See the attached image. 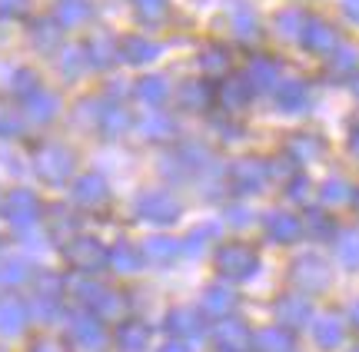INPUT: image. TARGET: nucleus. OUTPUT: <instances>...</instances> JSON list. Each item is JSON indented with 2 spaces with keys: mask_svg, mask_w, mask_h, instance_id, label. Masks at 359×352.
<instances>
[{
  "mask_svg": "<svg viewBox=\"0 0 359 352\" xmlns=\"http://www.w3.org/2000/svg\"><path fill=\"white\" fill-rule=\"evenodd\" d=\"M34 170L40 180L47 183H64L74 173V153L64 143H43L34 153Z\"/></svg>",
  "mask_w": 359,
  "mask_h": 352,
  "instance_id": "obj_1",
  "label": "nucleus"
},
{
  "mask_svg": "<svg viewBox=\"0 0 359 352\" xmlns=\"http://www.w3.org/2000/svg\"><path fill=\"white\" fill-rule=\"evenodd\" d=\"M217 266H219V273L226 276V279L243 283V279H250V276L257 273L259 256L246 246V243H226V246L217 249Z\"/></svg>",
  "mask_w": 359,
  "mask_h": 352,
  "instance_id": "obj_2",
  "label": "nucleus"
},
{
  "mask_svg": "<svg viewBox=\"0 0 359 352\" xmlns=\"http://www.w3.org/2000/svg\"><path fill=\"white\" fill-rule=\"evenodd\" d=\"M0 213H4V220L17 226V230H30L34 223L40 220V199L37 193H30V190H11V193L4 196V203H0Z\"/></svg>",
  "mask_w": 359,
  "mask_h": 352,
  "instance_id": "obj_3",
  "label": "nucleus"
},
{
  "mask_svg": "<svg viewBox=\"0 0 359 352\" xmlns=\"http://www.w3.org/2000/svg\"><path fill=\"white\" fill-rule=\"evenodd\" d=\"M64 256L70 266H77L83 273H97L103 266H110V249H103L93 236H74L64 246Z\"/></svg>",
  "mask_w": 359,
  "mask_h": 352,
  "instance_id": "obj_4",
  "label": "nucleus"
},
{
  "mask_svg": "<svg viewBox=\"0 0 359 352\" xmlns=\"http://www.w3.org/2000/svg\"><path fill=\"white\" fill-rule=\"evenodd\" d=\"M137 213H140V220L147 223H156V226H167L180 216V203L167 190H150V193H143L137 199Z\"/></svg>",
  "mask_w": 359,
  "mask_h": 352,
  "instance_id": "obj_5",
  "label": "nucleus"
},
{
  "mask_svg": "<svg viewBox=\"0 0 359 352\" xmlns=\"http://www.w3.org/2000/svg\"><path fill=\"white\" fill-rule=\"evenodd\" d=\"M293 283L299 293H320L330 283V266L320 260V256H299L293 262Z\"/></svg>",
  "mask_w": 359,
  "mask_h": 352,
  "instance_id": "obj_6",
  "label": "nucleus"
},
{
  "mask_svg": "<svg viewBox=\"0 0 359 352\" xmlns=\"http://www.w3.org/2000/svg\"><path fill=\"white\" fill-rule=\"evenodd\" d=\"M230 183L236 193H259L269 183V167L263 160H236L230 170Z\"/></svg>",
  "mask_w": 359,
  "mask_h": 352,
  "instance_id": "obj_7",
  "label": "nucleus"
},
{
  "mask_svg": "<svg viewBox=\"0 0 359 352\" xmlns=\"http://www.w3.org/2000/svg\"><path fill=\"white\" fill-rule=\"evenodd\" d=\"M273 313H276V319H280L283 329H299L313 319V306H309L306 293H286V296L276 300Z\"/></svg>",
  "mask_w": 359,
  "mask_h": 352,
  "instance_id": "obj_8",
  "label": "nucleus"
},
{
  "mask_svg": "<svg viewBox=\"0 0 359 352\" xmlns=\"http://www.w3.org/2000/svg\"><path fill=\"white\" fill-rule=\"evenodd\" d=\"M70 342L83 352H100L107 346V332H103L100 319H93V316H74V323H70Z\"/></svg>",
  "mask_w": 359,
  "mask_h": 352,
  "instance_id": "obj_9",
  "label": "nucleus"
},
{
  "mask_svg": "<svg viewBox=\"0 0 359 352\" xmlns=\"http://www.w3.org/2000/svg\"><path fill=\"white\" fill-rule=\"evenodd\" d=\"M60 313V279H53V276H43L40 279V289L34 302H30V316H37L40 323H53Z\"/></svg>",
  "mask_w": 359,
  "mask_h": 352,
  "instance_id": "obj_10",
  "label": "nucleus"
},
{
  "mask_svg": "<svg viewBox=\"0 0 359 352\" xmlns=\"http://www.w3.org/2000/svg\"><path fill=\"white\" fill-rule=\"evenodd\" d=\"M213 339L223 352H246L250 349V329L243 326V319H219V326L213 329Z\"/></svg>",
  "mask_w": 359,
  "mask_h": 352,
  "instance_id": "obj_11",
  "label": "nucleus"
},
{
  "mask_svg": "<svg viewBox=\"0 0 359 352\" xmlns=\"http://www.w3.org/2000/svg\"><path fill=\"white\" fill-rule=\"evenodd\" d=\"M107 180H103L100 173H83L77 183H74V203L83 209H93V206H103L107 203Z\"/></svg>",
  "mask_w": 359,
  "mask_h": 352,
  "instance_id": "obj_12",
  "label": "nucleus"
},
{
  "mask_svg": "<svg viewBox=\"0 0 359 352\" xmlns=\"http://www.w3.org/2000/svg\"><path fill=\"white\" fill-rule=\"evenodd\" d=\"M266 236L273 243H296L299 236H303V220L296 216V213H269L266 216Z\"/></svg>",
  "mask_w": 359,
  "mask_h": 352,
  "instance_id": "obj_13",
  "label": "nucleus"
},
{
  "mask_svg": "<svg viewBox=\"0 0 359 352\" xmlns=\"http://www.w3.org/2000/svg\"><path fill=\"white\" fill-rule=\"evenodd\" d=\"M156 57H160V43H154V40L137 37V34L120 40V60L123 64L143 66V64H150V60H156Z\"/></svg>",
  "mask_w": 359,
  "mask_h": 352,
  "instance_id": "obj_14",
  "label": "nucleus"
},
{
  "mask_svg": "<svg viewBox=\"0 0 359 352\" xmlns=\"http://www.w3.org/2000/svg\"><path fill=\"white\" fill-rule=\"evenodd\" d=\"M303 47H306L309 53H330L333 57L336 47H339V40H336V30L326 20H309L306 30H303Z\"/></svg>",
  "mask_w": 359,
  "mask_h": 352,
  "instance_id": "obj_15",
  "label": "nucleus"
},
{
  "mask_svg": "<svg viewBox=\"0 0 359 352\" xmlns=\"http://www.w3.org/2000/svg\"><path fill=\"white\" fill-rule=\"evenodd\" d=\"M246 80L253 90H276L283 80H280V64L269 60V57H253L250 66H246Z\"/></svg>",
  "mask_w": 359,
  "mask_h": 352,
  "instance_id": "obj_16",
  "label": "nucleus"
},
{
  "mask_svg": "<svg viewBox=\"0 0 359 352\" xmlns=\"http://www.w3.org/2000/svg\"><path fill=\"white\" fill-rule=\"evenodd\" d=\"M273 93H276V106L283 113H303L309 106V90L303 80H283Z\"/></svg>",
  "mask_w": 359,
  "mask_h": 352,
  "instance_id": "obj_17",
  "label": "nucleus"
},
{
  "mask_svg": "<svg viewBox=\"0 0 359 352\" xmlns=\"http://www.w3.org/2000/svg\"><path fill=\"white\" fill-rule=\"evenodd\" d=\"M24 113L30 123H50V120L60 113V100H57V93H50V90H37L24 100Z\"/></svg>",
  "mask_w": 359,
  "mask_h": 352,
  "instance_id": "obj_18",
  "label": "nucleus"
},
{
  "mask_svg": "<svg viewBox=\"0 0 359 352\" xmlns=\"http://www.w3.org/2000/svg\"><path fill=\"white\" fill-rule=\"evenodd\" d=\"M253 87H250V80L246 77H230V80H223L219 83V90H217V100L223 110H243L246 104H250V97H253Z\"/></svg>",
  "mask_w": 359,
  "mask_h": 352,
  "instance_id": "obj_19",
  "label": "nucleus"
},
{
  "mask_svg": "<svg viewBox=\"0 0 359 352\" xmlns=\"http://www.w3.org/2000/svg\"><path fill=\"white\" fill-rule=\"evenodd\" d=\"M60 30H64V27L57 24V17H37V20L30 24V43H34L40 53H57V47H60Z\"/></svg>",
  "mask_w": 359,
  "mask_h": 352,
  "instance_id": "obj_20",
  "label": "nucleus"
},
{
  "mask_svg": "<svg viewBox=\"0 0 359 352\" xmlns=\"http://www.w3.org/2000/svg\"><path fill=\"white\" fill-rule=\"evenodd\" d=\"M130 113H127V106H120V104H103L97 106V127L103 130V136H123V133L130 130Z\"/></svg>",
  "mask_w": 359,
  "mask_h": 352,
  "instance_id": "obj_21",
  "label": "nucleus"
},
{
  "mask_svg": "<svg viewBox=\"0 0 359 352\" xmlns=\"http://www.w3.org/2000/svg\"><path fill=\"white\" fill-rule=\"evenodd\" d=\"M27 319H30V309L20 300H13V296L0 300V336H17L27 326Z\"/></svg>",
  "mask_w": 359,
  "mask_h": 352,
  "instance_id": "obj_22",
  "label": "nucleus"
},
{
  "mask_svg": "<svg viewBox=\"0 0 359 352\" xmlns=\"http://www.w3.org/2000/svg\"><path fill=\"white\" fill-rule=\"evenodd\" d=\"M313 336H316V342H320L323 349H336V346H343V339H346V323L339 316L326 313L313 323Z\"/></svg>",
  "mask_w": 359,
  "mask_h": 352,
  "instance_id": "obj_23",
  "label": "nucleus"
},
{
  "mask_svg": "<svg viewBox=\"0 0 359 352\" xmlns=\"http://www.w3.org/2000/svg\"><path fill=\"white\" fill-rule=\"evenodd\" d=\"M226 10H230V24H233V30H236L240 40H253L259 34L257 13H253V7H250L246 0H230Z\"/></svg>",
  "mask_w": 359,
  "mask_h": 352,
  "instance_id": "obj_24",
  "label": "nucleus"
},
{
  "mask_svg": "<svg viewBox=\"0 0 359 352\" xmlns=\"http://www.w3.org/2000/svg\"><path fill=\"white\" fill-rule=\"evenodd\" d=\"M90 13H93L90 0H57V10H53V17H57V24L64 27V30H74V27L87 24Z\"/></svg>",
  "mask_w": 359,
  "mask_h": 352,
  "instance_id": "obj_25",
  "label": "nucleus"
},
{
  "mask_svg": "<svg viewBox=\"0 0 359 352\" xmlns=\"http://www.w3.org/2000/svg\"><path fill=\"white\" fill-rule=\"evenodd\" d=\"M150 342V329L143 326L140 319H123L116 329V346L123 352H143Z\"/></svg>",
  "mask_w": 359,
  "mask_h": 352,
  "instance_id": "obj_26",
  "label": "nucleus"
},
{
  "mask_svg": "<svg viewBox=\"0 0 359 352\" xmlns=\"http://www.w3.org/2000/svg\"><path fill=\"white\" fill-rule=\"evenodd\" d=\"M180 253H183V246H180L177 239H170V236H150L143 243V260L156 262V266H170Z\"/></svg>",
  "mask_w": 359,
  "mask_h": 352,
  "instance_id": "obj_27",
  "label": "nucleus"
},
{
  "mask_svg": "<svg viewBox=\"0 0 359 352\" xmlns=\"http://www.w3.org/2000/svg\"><path fill=\"white\" fill-rule=\"evenodd\" d=\"M233 309H236V293L230 286H210L203 293V313L217 316V319H226Z\"/></svg>",
  "mask_w": 359,
  "mask_h": 352,
  "instance_id": "obj_28",
  "label": "nucleus"
},
{
  "mask_svg": "<svg viewBox=\"0 0 359 352\" xmlns=\"http://www.w3.org/2000/svg\"><path fill=\"white\" fill-rule=\"evenodd\" d=\"M167 329L180 339H196L203 332V319L193 313V309H173L167 316Z\"/></svg>",
  "mask_w": 359,
  "mask_h": 352,
  "instance_id": "obj_29",
  "label": "nucleus"
},
{
  "mask_svg": "<svg viewBox=\"0 0 359 352\" xmlns=\"http://www.w3.org/2000/svg\"><path fill=\"white\" fill-rule=\"evenodd\" d=\"M257 352H293V332L283 326H269L253 336Z\"/></svg>",
  "mask_w": 359,
  "mask_h": 352,
  "instance_id": "obj_30",
  "label": "nucleus"
},
{
  "mask_svg": "<svg viewBox=\"0 0 359 352\" xmlns=\"http://www.w3.org/2000/svg\"><path fill=\"white\" fill-rule=\"evenodd\" d=\"M170 97V83L163 77H143L137 83V100L143 106H163Z\"/></svg>",
  "mask_w": 359,
  "mask_h": 352,
  "instance_id": "obj_31",
  "label": "nucleus"
},
{
  "mask_svg": "<svg viewBox=\"0 0 359 352\" xmlns=\"http://www.w3.org/2000/svg\"><path fill=\"white\" fill-rule=\"evenodd\" d=\"M140 262H143V253L137 246H130V243H116L110 249V269H116V273H137Z\"/></svg>",
  "mask_w": 359,
  "mask_h": 352,
  "instance_id": "obj_32",
  "label": "nucleus"
},
{
  "mask_svg": "<svg viewBox=\"0 0 359 352\" xmlns=\"http://www.w3.org/2000/svg\"><path fill=\"white\" fill-rule=\"evenodd\" d=\"M306 24H309V17L303 10H296V7L276 13V30H280V37H286V40H303Z\"/></svg>",
  "mask_w": 359,
  "mask_h": 352,
  "instance_id": "obj_33",
  "label": "nucleus"
},
{
  "mask_svg": "<svg viewBox=\"0 0 359 352\" xmlns=\"http://www.w3.org/2000/svg\"><path fill=\"white\" fill-rule=\"evenodd\" d=\"M87 53H90V64L93 66H110L120 57V43L107 37V34H97V37L87 43Z\"/></svg>",
  "mask_w": 359,
  "mask_h": 352,
  "instance_id": "obj_34",
  "label": "nucleus"
},
{
  "mask_svg": "<svg viewBox=\"0 0 359 352\" xmlns=\"http://www.w3.org/2000/svg\"><path fill=\"white\" fill-rule=\"evenodd\" d=\"M140 133L147 140H170L177 133V123L167 113H150L147 120H140Z\"/></svg>",
  "mask_w": 359,
  "mask_h": 352,
  "instance_id": "obj_35",
  "label": "nucleus"
},
{
  "mask_svg": "<svg viewBox=\"0 0 359 352\" xmlns=\"http://www.w3.org/2000/svg\"><path fill=\"white\" fill-rule=\"evenodd\" d=\"M87 64H90L87 47H67V50L60 53V70H64V77H67V80L83 77Z\"/></svg>",
  "mask_w": 359,
  "mask_h": 352,
  "instance_id": "obj_36",
  "label": "nucleus"
},
{
  "mask_svg": "<svg viewBox=\"0 0 359 352\" xmlns=\"http://www.w3.org/2000/svg\"><path fill=\"white\" fill-rule=\"evenodd\" d=\"M320 150H323V143L316 136H309V133H299V136L290 140V160L293 163H309V160L320 157Z\"/></svg>",
  "mask_w": 359,
  "mask_h": 352,
  "instance_id": "obj_37",
  "label": "nucleus"
},
{
  "mask_svg": "<svg viewBox=\"0 0 359 352\" xmlns=\"http://www.w3.org/2000/svg\"><path fill=\"white\" fill-rule=\"evenodd\" d=\"M353 186H349L346 180H339V176H333V180H326L323 183V190H320V199L326 203V206H339V203H349L353 199Z\"/></svg>",
  "mask_w": 359,
  "mask_h": 352,
  "instance_id": "obj_38",
  "label": "nucleus"
},
{
  "mask_svg": "<svg viewBox=\"0 0 359 352\" xmlns=\"http://www.w3.org/2000/svg\"><path fill=\"white\" fill-rule=\"evenodd\" d=\"M303 230H306L313 239H330L336 233L333 220H330V213H323V209H309L306 213V223H303Z\"/></svg>",
  "mask_w": 359,
  "mask_h": 352,
  "instance_id": "obj_39",
  "label": "nucleus"
},
{
  "mask_svg": "<svg viewBox=\"0 0 359 352\" xmlns=\"http://www.w3.org/2000/svg\"><path fill=\"white\" fill-rule=\"evenodd\" d=\"M226 66H230V53L223 50V47H210L206 53H200V70L210 73V77H223Z\"/></svg>",
  "mask_w": 359,
  "mask_h": 352,
  "instance_id": "obj_40",
  "label": "nucleus"
},
{
  "mask_svg": "<svg viewBox=\"0 0 359 352\" xmlns=\"http://www.w3.org/2000/svg\"><path fill=\"white\" fill-rule=\"evenodd\" d=\"M180 100H183L187 110H203V106H210V87L200 83V80H190V83L180 90Z\"/></svg>",
  "mask_w": 359,
  "mask_h": 352,
  "instance_id": "obj_41",
  "label": "nucleus"
},
{
  "mask_svg": "<svg viewBox=\"0 0 359 352\" xmlns=\"http://www.w3.org/2000/svg\"><path fill=\"white\" fill-rule=\"evenodd\" d=\"M336 256L346 269H359V233H346L336 243Z\"/></svg>",
  "mask_w": 359,
  "mask_h": 352,
  "instance_id": "obj_42",
  "label": "nucleus"
},
{
  "mask_svg": "<svg viewBox=\"0 0 359 352\" xmlns=\"http://www.w3.org/2000/svg\"><path fill=\"white\" fill-rule=\"evenodd\" d=\"M11 90L17 93L20 100H27L30 93H37V90H40L37 73H34V70H27V66H20V70H13V77H11Z\"/></svg>",
  "mask_w": 359,
  "mask_h": 352,
  "instance_id": "obj_43",
  "label": "nucleus"
},
{
  "mask_svg": "<svg viewBox=\"0 0 359 352\" xmlns=\"http://www.w3.org/2000/svg\"><path fill=\"white\" fill-rule=\"evenodd\" d=\"M74 289H77V300L87 302V306H93V309H97V306H100V300L107 296V289H103L100 283H93V279H77V283H74Z\"/></svg>",
  "mask_w": 359,
  "mask_h": 352,
  "instance_id": "obj_44",
  "label": "nucleus"
},
{
  "mask_svg": "<svg viewBox=\"0 0 359 352\" xmlns=\"http://www.w3.org/2000/svg\"><path fill=\"white\" fill-rule=\"evenodd\" d=\"M0 279H4V283H11V286L27 283V279H30V266H27L24 260H7L4 266H0Z\"/></svg>",
  "mask_w": 359,
  "mask_h": 352,
  "instance_id": "obj_45",
  "label": "nucleus"
},
{
  "mask_svg": "<svg viewBox=\"0 0 359 352\" xmlns=\"http://www.w3.org/2000/svg\"><path fill=\"white\" fill-rule=\"evenodd\" d=\"M333 60V70L336 73H349V70H356L359 66V53L353 47H336V53L330 57Z\"/></svg>",
  "mask_w": 359,
  "mask_h": 352,
  "instance_id": "obj_46",
  "label": "nucleus"
},
{
  "mask_svg": "<svg viewBox=\"0 0 359 352\" xmlns=\"http://www.w3.org/2000/svg\"><path fill=\"white\" fill-rule=\"evenodd\" d=\"M217 233V226H200V230H193L190 236H187V243H183V253L187 256H200L206 246V236Z\"/></svg>",
  "mask_w": 359,
  "mask_h": 352,
  "instance_id": "obj_47",
  "label": "nucleus"
},
{
  "mask_svg": "<svg viewBox=\"0 0 359 352\" xmlns=\"http://www.w3.org/2000/svg\"><path fill=\"white\" fill-rule=\"evenodd\" d=\"M167 3L170 0H133V7H137L143 20H160L167 13Z\"/></svg>",
  "mask_w": 359,
  "mask_h": 352,
  "instance_id": "obj_48",
  "label": "nucleus"
},
{
  "mask_svg": "<svg viewBox=\"0 0 359 352\" xmlns=\"http://www.w3.org/2000/svg\"><path fill=\"white\" fill-rule=\"evenodd\" d=\"M120 313H123V300H120L116 293L107 289V296H103L100 306H97V316H103V319H116Z\"/></svg>",
  "mask_w": 359,
  "mask_h": 352,
  "instance_id": "obj_49",
  "label": "nucleus"
},
{
  "mask_svg": "<svg viewBox=\"0 0 359 352\" xmlns=\"http://www.w3.org/2000/svg\"><path fill=\"white\" fill-rule=\"evenodd\" d=\"M20 130H24V127H20V120L13 117L11 110H4V106H0V136H20Z\"/></svg>",
  "mask_w": 359,
  "mask_h": 352,
  "instance_id": "obj_50",
  "label": "nucleus"
},
{
  "mask_svg": "<svg viewBox=\"0 0 359 352\" xmlns=\"http://www.w3.org/2000/svg\"><path fill=\"white\" fill-rule=\"evenodd\" d=\"M27 13V0H0V17L13 20V17H24Z\"/></svg>",
  "mask_w": 359,
  "mask_h": 352,
  "instance_id": "obj_51",
  "label": "nucleus"
},
{
  "mask_svg": "<svg viewBox=\"0 0 359 352\" xmlns=\"http://www.w3.org/2000/svg\"><path fill=\"white\" fill-rule=\"evenodd\" d=\"M286 193H290V199H306V196H309V180H306V176H293Z\"/></svg>",
  "mask_w": 359,
  "mask_h": 352,
  "instance_id": "obj_52",
  "label": "nucleus"
},
{
  "mask_svg": "<svg viewBox=\"0 0 359 352\" xmlns=\"http://www.w3.org/2000/svg\"><path fill=\"white\" fill-rule=\"evenodd\" d=\"M226 220H230L233 226H250V220H253V216H250V209H246V206H230V209H226Z\"/></svg>",
  "mask_w": 359,
  "mask_h": 352,
  "instance_id": "obj_53",
  "label": "nucleus"
},
{
  "mask_svg": "<svg viewBox=\"0 0 359 352\" xmlns=\"http://www.w3.org/2000/svg\"><path fill=\"white\" fill-rule=\"evenodd\" d=\"M343 10L349 20H359V0H343Z\"/></svg>",
  "mask_w": 359,
  "mask_h": 352,
  "instance_id": "obj_54",
  "label": "nucleus"
},
{
  "mask_svg": "<svg viewBox=\"0 0 359 352\" xmlns=\"http://www.w3.org/2000/svg\"><path fill=\"white\" fill-rule=\"evenodd\" d=\"M349 153H353V157H359V127L353 130V136H349Z\"/></svg>",
  "mask_w": 359,
  "mask_h": 352,
  "instance_id": "obj_55",
  "label": "nucleus"
},
{
  "mask_svg": "<svg viewBox=\"0 0 359 352\" xmlns=\"http://www.w3.org/2000/svg\"><path fill=\"white\" fill-rule=\"evenodd\" d=\"M160 352H190V349H187L183 342H167V346H163Z\"/></svg>",
  "mask_w": 359,
  "mask_h": 352,
  "instance_id": "obj_56",
  "label": "nucleus"
},
{
  "mask_svg": "<svg viewBox=\"0 0 359 352\" xmlns=\"http://www.w3.org/2000/svg\"><path fill=\"white\" fill-rule=\"evenodd\" d=\"M30 352H60V349H57L53 342H37V346H34Z\"/></svg>",
  "mask_w": 359,
  "mask_h": 352,
  "instance_id": "obj_57",
  "label": "nucleus"
},
{
  "mask_svg": "<svg viewBox=\"0 0 359 352\" xmlns=\"http://www.w3.org/2000/svg\"><path fill=\"white\" fill-rule=\"evenodd\" d=\"M349 316H353V323H356V326H359V302H356V306H353V313H349Z\"/></svg>",
  "mask_w": 359,
  "mask_h": 352,
  "instance_id": "obj_58",
  "label": "nucleus"
},
{
  "mask_svg": "<svg viewBox=\"0 0 359 352\" xmlns=\"http://www.w3.org/2000/svg\"><path fill=\"white\" fill-rule=\"evenodd\" d=\"M353 93H356V100H359V80H356V83H353Z\"/></svg>",
  "mask_w": 359,
  "mask_h": 352,
  "instance_id": "obj_59",
  "label": "nucleus"
},
{
  "mask_svg": "<svg viewBox=\"0 0 359 352\" xmlns=\"http://www.w3.org/2000/svg\"><path fill=\"white\" fill-rule=\"evenodd\" d=\"M353 203H356V209H359V190H356V196H353Z\"/></svg>",
  "mask_w": 359,
  "mask_h": 352,
  "instance_id": "obj_60",
  "label": "nucleus"
},
{
  "mask_svg": "<svg viewBox=\"0 0 359 352\" xmlns=\"http://www.w3.org/2000/svg\"><path fill=\"white\" fill-rule=\"evenodd\" d=\"M356 352H359V349H356Z\"/></svg>",
  "mask_w": 359,
  "mask_h": 352,
  "instance_id": "obj_61",
  "label": "nucleus"
}]
</instances>
